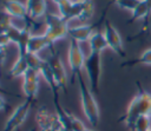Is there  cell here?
Masks as SVG:
<instances>
[{
	"label": "cell",
	"mask_w": 151,
	"mask_h": 131,
	"mask_svg": "<svg viewBox=\"0 0 151 131\" xmlns=\"http://www.w3.org/2000/svg\"><path fill=\"white\" fill-rule=\"evenodd\" d=\"M13 21V18H11L4 9L0 11V24H4V22H11Z\"/></svg>",
	"instance_id": "4316f807"
},
{
	"label": "cell",
	"mask_w": 151,
	"mask_h": 131,
	"mask_svg": "<svg viewBox=\"0 0 151 131\" xmlns=\"http://www.w3.org/2000/svg\"><path fill=\"white\" fill-rule=\"evenodd\" d=\"M85 60H86V57L83 48L80 47V44L71 39L68 45V51H67V63L72 73L71 83H73L79 74H81V71L84 70V66H85Z\"/></svg>",
	"instance_id": "5b68a950"
},
{
	"label": "cell",
	"mask_w": 151,
	"mask_h": 131,
	"mask_svg": "<svg viewBox=\"0 0 151 131\" xmlns=\"http://www.w3.org/2000/svg\"><path fill=\"white\" fill-rule=\"evenodd\" d=\"M71 131H84L87 127L85 126V124L78 118L76 117L73 113H71Z\"/></svg>",
	"instance_id": "484cf974"
},
{
	"label": "cell",
	"mask_w": 151,
	"mask_h": 131,
	"mask_svg": "<svg viewBox=\"0 0 151 131\" xmlns=\"http://www.w3.org/2000/svg\"><path fill=\"white\" fill-rule=\"evenodd\" d=\"M114 5L125 11H133L140 2V0H113Z\"/></svg>",
	"instance_id": "d4e9b609"
},
{
	"label": "cell",
	"mask_w": 151,
	"mask_h": 131,
	"mask_svg": "<svg viewBox=\"0 0 151 131\" xmlns=\"http://www.w3.org/2000/svg\"><path fill=\"white\" fill-rule=\"evenodd\" d=\"M39 78H40V72L33 68H28L22 77V92L26 96V98L29 100L34 101L38 94Z\"/></svg>",
	"instance_id": "8fae6325"
},
{
	"label": "cell",
	"mask_w": 151,
	"mask_h": 131,
	"mask_svg": "<svg viewBox=\"0 0 151 131\" xmlns=\"http://www.w3.org/2000/svg\"><path fill=\"white\" fill-rule=\"evenodd\" d=\"M149 15H150V11H149L145 1L140 0L139 5L132 11V17L127 22H132V21H136V20H139V19H145Z\"/></svg>",
	"instance_id": "44dd1931"
},
{
	"label": "cell",
	"mask_w": 151,
	"mask_h": 131,
	"mask_svg": "<svg viewBox=\"0 0 151 131\" xmlns=\"http://www.w3.org/2000/svg\"><path fill=\"white\" fill-rule=\"evenodd\" d=\"M87 42H88V46H90V52L101 53L105 48L109 47L104 33L103 32H98V31H96L92 34V37L90 38V40Z\"/></svg>",
	"instance_id": "ac0fdd59"
},
{
	"label": "cell",
	"mask_w": 151,
	"mask_h": 131,
	"mask_svg": "<svg viewBox=\"0 0 151 131\" xmlns=\"http://www.w3.org/2000/svg\"><path fill=\"white\" fill-rule=\"evenodd\" d=\"M145 1V4H146V6H147V8H149V11H150V13H151V0H144Z\"/></svg>",
	"instance_id": "f546056e"
},
{
	"label": "cell",
	"mask_w": 151,
	"mask_h": 131,
	"mask_svg": "<svg viewBox=\"0 0 151 131\" xmlns=\"http://www.w3.org/2000/svg\"><path fill=\"white\" fill-rule=\"evenodd\" d=\"M0 92H5V93H8V92H7L6 90H4V89L1 87V85H0Z\"/></svg>",
	"instance_id": "1f68e13d"
},
{
	"label": "cell",
	"mask_w": 151,
	"mask_h": 131,
	"mask_svg": "<svg viewBox=\"0 0 151 131\" xmlns=\"http://www.w3.org/2000/svg\"><path fill=\"white\" fill-rule=\"evenodd\" d=\"M107 46L109 48H111L116 54H118L119 57H125V50L123 46V40L122 37L119 34V32L116 30V27L110 22V20H105L104 24V31H103Z\"/></svg>",
	"instance_id": "30bf717a"
},
{
	"label": "cell",
	"mask_w": 151,
	"mask_h": 131,
	"mask_svg": "<svg viewBox=\"0 0 151 131\" xmlns=\"http://www.w3.org/2000/svg\"><path fill=\"white\" fill-rule=\"evenodd\" d=\"M149 131H151V129H150V130H149Z\"/></svg>",
	"instance_id": "74e56055"
},
{
	"label": "cell",
	"mask_w": 151,
	"mask_h": 131,
	"mask_svg": "<svg viewBox=\"0 0 151 131\" xmlns=\"http://www.w3.org/2000/svg\"><path fill=\"white\" fill-rule=\"evenodd\" d=\"M28 64L26 60L25 55H18L15 63L13 64V66L11 67L9 72H8V78H18V77H24V74L26 73V71L28 70Z\"/></svg>",
	"instance_id": "d6986e66"
},
{
	"label": "cell",
	"mask_w": 151,
	"mask_h": 131,
	"mask_svg": "<svg viewBox=\"0 0 151 131\" xmlns=\"http://www.w3.org/2000/svg\"><path fill=\"white\" fill-rule=\"evenodd\" d=\"M137 85V93L130 101L125 114L122 117V120L129 127V130L133 131L134 123L140 116H150L151 117V93L144 90L139 81L136 83Z\"/></svg>",
	"instance_id": "6da1fadb"
},
{
	"label": "cell",
	"mask_w": 151,
	"mask_h": 131,
	"mask_svg": "<svg viewBox=\"0 0 151 131\" xmlns=\"http://www.w3.org/2000/svg\"><path fill=\"white\" fill-rule=\"evenodd\" d=\"M40 76L44 78V80L46 81V84L48 85L50 90L52 91V94L53 96H58V86H57V83H55V79H54V76H53V72H52V68L48 64V61L45 59L41 67H40Z\"/></svg>",
	"instance_id": "e0dca14e"
},
{
	"label": "cell",
	"mask_w": 151,
	"mask_h": 131,
	"mask_svg": "<svg viewBox=\"0 0 151 131\" xmlns=\"http://www.w3.org/2000/svg\"><path fill=\"white\" fill-rule=\"evenodd\" d=\"M150 129H151V117L150 116H140L133 126V131H149Z\"/></svg>",
	"instance_id": "cb8c5ba5"
},
{
	"label": "cell",
	"mask_w": 151,
	"mask_h": 131,
	"mask_svg": "<svg viewBox=\"0 0 151 131\" xmlns=\"http://www.w3.org/2000/svg\"><path fill=\"white\" fill-rule=\"evenodd\" d=\"M5 59H6V52H5V50H0V68L2 67Z\"/></svg>",
	"instance_id": "f1b7e54d"
},
{
	"label": "cell",
	"mask_w": 151,
	"mask_h": 131,
	"mask_svg": "<svg viewBox=\"0 0 151 131\" xmlns=\"http://www.w3.org/2000/svg\"><path fill=\"white\" fill-rule=\"evenodd\" d=\"M63 131H67V130H63Z\"/></svg>",
	"instance_id": "8d00e7d4"
},
{
	"label": "cell",
	"mask_w": 151,
	"mask_h": 131,
	"mask_svg": "<svg viewBox=\"0 0 151 131\" xmlns=\"http://www.w3.org/2000/svg\"><path fill=\"white\" fill-rule=\"evenodd\" d=\"M80 11H81V1L65 0L58 5V14L67 22L73 19H78Z\"/></svg>",
	"instance_id": "7c38bea8"
},
{
	"label": "cell",
	"mask_w": 151,
	"mask_h": 131,
	"mask_svg": "<svg viewBox=\"0 0 151 131\" xmlns=\"http://www.w3.org/2000/svg\"><path fill=\"white\" fill-rule=\"evenodd\" d=\"M2 7H4V11L13 19L26 21L28 17L26 4L19 0H5L2 2Z\"/></svg>",
	"instance_id": "4fadbf2b"
},
{
	"label": "cell",
	"mask_w": 151,
	"mask_h": 131,
	"mask_svg": "<svg viewBox=\"0 0 151 131\" xmlns=\"http://www.w3.org/2000/svg\"><path fill=\"white\" fill-rule=\"evenodd\" d=\"M32 104H33V100L26 99L19 106H17L14 109V111L12 112V114L6 120L5 126H4V131H17L25 123V120L29 113Z\"/></svg>",
	"instance_id": "ba28073f"
},
{
	"label": "cell",
	"mask_w": 151,
	"mask_h": 131,
	"mask_svg": "<svg viewBox=\"0 0 151 131\" xmlns=\"http://www.w3.org/2000/svg\"><path fill=\"white\" fill-rule=\"evenodd\" d=\"M0 50H4V48H1V45H0Z\"/></svg>",
	"instance_id": "d590c367"
},
{
	"label": "cell",
	"mask_w": 151,
	"mask_h": 131,
	"mask_svg": "<svg viewBox=\"0 0 151 131\" xmlns=\"http://www.w3.org/2000/svg\"><path fill=\"white\" fill-rule=\"evenodd\" d=\"M26 7L31 19H38L46 15V0H26Z\"/></svg>",
	"instance_id": "2e32d148"
},
{
	"label": "cell",
	"mask_w": 151,
	"mask_h": 131,
	"mask_svg": "<svg viewBox=\"0 0 151 131\" xmlns=\"http://www.w3.org/2000/svg\"><path fill=\"white\" fill-rule=\"evenodd\" d=\"M84 131H96V130H92V129H86V130H84Z\"/></svg>",
	"instance_id": "d6a6232c"
},
{
	"label": "cell",
	"mask_w": 151,
	"mask_h": 131,
	"mask_svg": "<svg viewBox=\"0 0 151 131\" xmlns=\"http://www.w3.org/2000/svg\"><path fill=\"white\" fill-rule=\"evenodd\" d=\"M52 1H53V2H54L57 6H58L59 4H61V2H63V1H65V0H52Z\"/></svg>",
	"instance_id": "4dcf8cb0"
},
{
	"label": "cell",
	"mask_w": 151,
	"mask_h": 131,
	"mask_svg": "<svg viewBox=\"0 0 151 131\" xmlns=\"http://www.w3.org/2000/svg\"><path fill=\"white\" fill-rule=\"evenodd\" d=\"M45 26L46 27L44 34L48 38L52 44L68 35V22L64 20L59 14L47 13L45 15Z\"/></svg>",
	"instance_id": "3957f363"
},
{
	"label": "cell",
	"mask_w": 151,
	"mask_h": 131,
	"mask_svg": "<svg viewBox=\"0 0 151 131\" xmlns=\"http://www.w3.org/2000/svg\"><path fill=\"white\" fill-rule=\"evenodd\" d=\"M7 37L11 40V44H15L19 51V55H25L27 53V42L31 38V32L28 27L18 26L15 22L7 31Z\"/></svg>",
	"instance_id": "9c48e42d"
},
{
	"label": "cell",
	"mask_w": 151,
	"mask_h": 131,
	"mask_svg": "<svg viewBox=\"0 0 151 131\" xmlns=\"http://www.w3.org/2000/svg\"><path fill=\"white\" fill-rule=\"evenodd\" d=\"M45 48H53V44L45 34H32L27 42V53L38 54Z\"/></svg>",
	"instance_id": "9a60e30c"
},
{
	"label": "cell",
	"mask_w": 151,
	"mask_h": 131,
	"mask_svg": "<svg viewBox=\"0 0 151 131\" xmlns=\"http://www.w3.org/2000/svg\"><path fill=\"white\" fill-rule=\"evenodd\" d=\"M84 70L86 71L91 91L98 93L101 77V53L90 52L86 57Z\"/></svg>",
	"instance_id": "277c9868"
},
{
	"label": "cell",
	"mask_w": 151,
	"mask_h": 131,
	"mask_svg": "<svg viewBox=\"0 0 151 131\" xmlns=\"http://www.w3.org/2000/svg\"><path fill=\"white\" fill-rule=\"evenodd\" d=\"M94 13V4L92 0H83L81 1V11L78 17L79 21H87L92 18Z\"/></svg>",
	"instance_id": "ffe728a7"
},
{
	"label": "cell",
	"mask_w": 151,
	"mask_h": 131,
	"mask_svg": "<svg viewBox=\"0 0 151 131\" xmlns=\"http://www.w3.org/2000/svg\"><path fill=\"white\" fill-rule=\"evenodd\" d=\"M29 131H38V130H37V129H35V127H32V129H31V130H29Z\"/></svg>",
	"instance_id": "836d02e7"
},
{
	"label": "cell",
	"mask_w": 151,
	"mask_h": 131,
	"mask_svg": "<svg viewBox=\"0 0 151 131\" xmlns=\"http://www.w3.org/2000/svg\"><path fill=\"white\" fill-rule=\"evenodd\" d=\"M77 79H78L79 96H80L83 113H84L85 118L87 119V122L91 124V126L96 127L99 124V118H100L98 103H97V100L93 96V92L91 91V89L85 83V80L83 78V74H79L77 77Z\"/></svg>",
	"instance_id": "7a4b0ae2"
},
{
	"label": "cell",
	"mask_w": 151,
	"mask_h": 131,
	"mask_svg": "<svg viewBox=\"0 0 151 131\" xmlns=\"http://www.w3.org/2000/svg\"><path fill=\"white\" fill-rule=\"evenodd\" d=\"M137 64H143V65H151V47L145 50L138 58L127 60L123 64V66H133Z\"/></svg>",
	"instance_id": "7402d4cb"
},
{
	"label": "cell",
	"mask_w": 151,
	"mask_h": 131,
	"mask_svg": "<svg viewBox=\"0 0 151 131\" xmlns=\"http://www.w3.org/2000/svg\"><path fill=\"white\" fill-rule=\"evenodd\" d=\"M73 1H83V0H73Z\"/></svg>",
	"instance_id": "e575fe53"
},
{
	"label": "cell",
	"mask_w": 151,
	"mask_h": 131,
	"mask_svg": "<svg viewBox=\"0 0 151 131\" xmlns=\"http://www.w3.org/2000/svg\"><path fill=\"white\" fill-rule=\"evenodd\" d=\"M7 107H8L7 101L5 100V98L2 96H0V111H5Z\"/></svg>",
	"instance_id": "83f0119b"
},
{
	"label": "cell",
	"mask_w": 151,
	"mask_h": 131,
	"mask_svg": "<svg viewBox=\"0 0 151 131\" xmlns=\"http://www.w3.org/2000/svg\"><path fill=\"white\" fill-rule=\"evenodd\" d=\"M35 122L40 131H63V126L55 113H52L45 105L38 107L35 112Z\"/></svg>",
	"instance_id": "8992f818"
},
{
	"label": "cell",
	"mask_w": 151,
	"mask_h": 131,
	"mask_svg": "<svg viewBox=\"0 0 151 131\" xmlns=\"http://www.w3.org/2000/svg\"><path fill=\"white\" fill-rule=\"evenodd\" d=\"M25 57H26V60H27V64H28L29 68L40 71V67H41L45 59H41L39 57V54H34V53H26Z\"/></svg>",
	"instance_id": "603a6c76"
},
{
	"label": "cell",
	"mask_w": 151,
	"mask_h": 131,
	"mask_svg": "<svg viewBox=\"0 0 151 131\" xmlns=\"http://www.w3.org/2000/svg\"><path fill=\"white\" fill-rule=\"evenodd\" d=\"M46 60L48 61V64L52 68L58 89L66 92L67 91V73H66L61 57L59 55L58 52H55L53 48H51V54L48 55V58Z\"/></svg>",
	"instance_id": "52a82bcc"
},
{
	"label": "cell",
	"mask_w": 151,
	"mask_h": 131,
	"mask_svg": "<svg viewBox=\"0 0 151 131\" xmlns=\"http://www.w3.org/2000/svg\"><path fill=\"white\" fill-rule=\"evenodd\" d=\"M96 25H79V26H71L68 28V37L78 42L88 41L94 31Z\"/></svg>",
	"instance_id": "5bb4252c"
}]
</instances>
